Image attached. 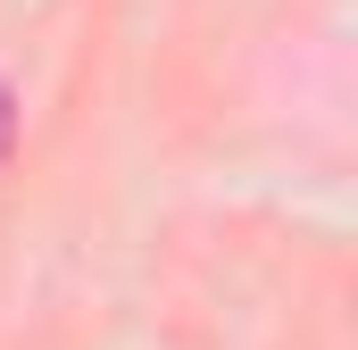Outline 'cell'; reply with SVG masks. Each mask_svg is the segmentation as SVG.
Segmentation results:
<instances>
[{
	"label": "cell",
	"instance_id": "obj_1",
	"mask_svg": "<svg viewBox=\"0 0 358 350\" xmlns=\"http://www.w3.org/2000/svg\"><path fill=\"white\" fill-rule=\"evenodd\" d=\"M8 150H17V92L0 84V159H8Z\"/></svg>",
	"mask_w": 358,
	"mask_h": 350
}]
</instances>
